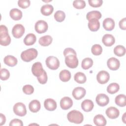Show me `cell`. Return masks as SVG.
<instances>
[{"mask_svg":"<svg viewBox=\"0 0 126 126\" xmlns=\"http://www.w3.org/2000/svg\"><path fill=\"white\" fill-rule=\"evenodd\" d=\"M67 118L70 122L76 124L82 123L84 120L82 113L75 110H73L69 112L67 115Z\"/></svg>","mask_w":126,"mask_h":126,"instance_id":"6da1fadb","label":"cell"},{"mask_svg":"<svg viewBox=\"0 0 126 126\" xmlns=\"http://www.w3.org/2000/svg\"><path fill=\"white\" fill-rule=\"evenodd\" d=\"M8 29L4 25L0 26V44L2 46H7L11 42V38L8 34Z\"/></svg>","mask_w":126,"mask_h":126,"instance_id":"7a4b0ae2","label":"cell"},{"mask_svg":"<svg viewBox=\"0 0 126 126\" xmlns=\"http://www.w3.org/2000/svg\"><path fill=\"white\" fill-rule=\"evenodd\" d=\"M38 52L34 48H30L23 51L21 54L22 60L26 62H29L34 60L37 56Z\"/></svg>","mask_w":126,"mask_h":126,"instance_id":"3957f363","label":"cell"},{"mask_svg":"<svg viewBox=\"0 0 126 126\" xmlns=\"http://www.w3.org/2000/svg\"><path fill=\"white\" fill-rule=\"evenodd\" d=\"M45 63L47 66L52 70L57 69L60 66L59 60L57 57L53 56L47 57Z\"/></svg>","mask_w":126,"mask_h":126,"instance_id":"277c9868","label":"cell"},{"mask_svg":"<svg viewBox=\"0 0 126 126\" xmlns=\"http://www.w3.org/2000/svg\"><path fill=\"white\" fill-rule=\"evenodd\" d=\"M14 113L17 116L23 117L27 114V109L25 105L22 102L16 103L13 106Z\"/></svg>","mask_w":126,"mask_h":126,"instance_id":"5b68a950","label":"cell"},{"mask_svg":"<svg viewBox=\"0 0 126 126\" xmlns=\"http://www.w3.org/2000/svg\"><path fill=\"white\" fill-rule=\"evenodd\" d=\"M65 63L68 67L75 68L77 67L78 65V60L76 56L69 55L65 57Z\"/></svg>","mask_w":126,"mask_h":126,"instance_id":"8992f818","label":"cell"},{"mask_svg":"<svg viewBox=\"0 0 126 126\" xmlns=\"http://www.w3.org/2000/svg\"><path fill=\"white\" fill-rule=\"evenodd\" d=\"M25 28L21 24H16L12 28V34L16 38L21 37L25 33Z\"/></svg>","mask_w":126,"mask_h":126,"instance_id":"52a82bcc","label":"cell"},{"mask_svg":"<svg viewBox=\"0 0 126 126\" xmlns=\"http://www.w3.org/2000/svg\"><path fill=\"white\" fill-rule=\"evenodd\" d=\"M110 79V75L108 72L105 70L100 71L96 75V80L100 84H104L108 82Z\"/></svg>","mask_w":126,"mask_h":126,"instance_id":"ba28073f","label":"cell"},{"mask_svg":"<svg viewBox=\"0 0 126 126\" xmlns=\"http://www.w3.org/2000/svg\"><path fill=\"white\" fill-rule=\"evenodd\" d=\"M34 29L38 33H44L48 30V24L45 21L38 20L35 24Z\"/></svg>","mask_w":126,"mask_h":126,"instance_id":"9c48e42d","label":"cell"},{"mask_svg":"<svg viewBox=\"0 0 126 126\" xmlns=\"http://www.w3.org/2000/svg\"><path fill=\"white\" fill-rule=\"evenodd\" d=\"M96 103L100 106H105L109 102V97L104 94H99L97 95L95 98Z\"/></svg>","mask_w":126,"mask_h":126,"instance_id":"30bf717a","label":"cell"},{"mask_svg":"<svg viewBox=\"0 0 126 126\" xmlns=\"http://www.w3.org/2000/svg\"><path fill=\"white\" fill-rule=\"evenodd\" d=\"M72 94L75 99L79 100L85 96L86 94V90L83 87H76L73 90Z\"/></svg>","mask_w":126,"mask_h":126,"instance_id":"8fae6325","label":"cell"},{"mask_svg":"<svg viewBox=\"0 0 126 126\" xmlns=\"http://www.w3.org/2000/svg\"><path fill=\"white\" fill-rule=\"evenodd\" d=\"M44 69L42 65L40 62H36L34 63L32 67V72L33 75L37 77L40 76L43 73Z\"/></svg>","mask_w":126,"mask_h":126,"instance_id":"7c38bea8","label":"cell"},{"mask_svg":"<svg viewBox=\"0 0 126 126\" xmlns=\"http://www.w3.org/2000/svg\"><path fill=\"white\" fill-rule=\"evenodd\" d=\"M107 65L110 70H116L119 68L120 63L118 59L114 57H112L107 60Z\"/></svg>","mask_w":126,"mask_h":126,"instance_id":"4fadbf2b","label":"cell"},{"mask_svg":"<svg viewBox=\"0 0 126 126\" xmlns=\"http://www.w3.org/2000/svg\"><path fill=\"white\" fill-rule=\"evenodd\" d=\"M73 105V101L69 97L64 96L60 101V106L63 110H67Z\"/></svg>","mask_w":126,"mask_h":126,"instance_id":"5bb4252c","label":"cell"},{"mask_svg":"<svg viewBox=\"0 0 126 126\" xmlns=\"http://www.w3.org/2000/svg\"><path fill=\"white\" fill-rule=\"evenodd\" d=\"M105 113L108 118L111 119H114L119 117L120 115V111L115 107H110L106 109Z\"/></svg>","mask_w":126,"mask_h":126,"instance_id":"9a60e30c","label":"cell"},{"mask_svg":"<svg viewBox=\"0 0 126 126\" xmlns=\"http://www.w3.org/2000/svg\"><path fill=\"white\" fill-rule=\"evenodd\" d=\"M102 42L103 44L107 47L112 46L115 42V37L110 34H105L102 38Z\"/></svg>","mask_w":126,"mask_h":126,"instance_id":"2e32d148","label":"cell"},{"mask_svg":"<svg viewBox=\"0 0 126 126\" xmlns=\"http://www.w3.org/2000/svg\"><path fill=\"white\" fill-rule=\"evenodd\" d=\"M44 106L46 110L52 111L57 108V105L56 101L53 99L47 98L44 101Z\"/></svg>","mask_w":126,"mask_h":126,"instance_id":"e0dca14e","label":"cell"},{"mask_svg":"<svg viewBox=\"0 0 126 126\" xmlns=\"http://www.w3.org/2000/svg\"><path fill=\"white\" fill-rule=\"evenodd\" d=\"M102 25L105 30L111 31L113 30L115 27V21L111 18H106L103 20Z\"/></svg>","mask_w":126,"mask_h":126,"instance_id":"ac0fdd59","label":"cell"},{"mask_svg":"<svg viewBox=\"0 0 126 126\" xmlns=\"http://www.w3.org/2000/svg\"><path fill=\"white\" fill-rule=\"evenodd\" d=\"M88 26L91 31L96 32L99 29L100 23L97 19H92L89 21Z\"/></svg>","mask_w":126,"mask_h":126,"instance_id":"d6986e66","label":"cell"},{"mask_svg":"<svg viewBox=\"0 0 126 126\" xmlns=\"http://www.w3.org/2000/svg\"><path fill=\"white\" fill-rule=\"evenodd\" d=\"M94 106V103L90 99H85L81 103V108L85 112L91 111Z\"/></svg>","mask_w":126,"mask_h":126,"instance_id":"ffe728a7","label":"cell"},{"mask_svg":"<svg viewBox=\"0 0 126 126\" xmlns=\"http://www.w3.org/2000/svg\"><path fill=\"white\" fill-rule=\"evenodd\" d=\"M30 110L33 112L36 113L39 111L41 108V104L40 102L36 99H34L31 101L29 105Z\"/></svg>","mask_w":126,"mask_h":126,"instance_id":"44dd1931","label":"cell"},{"mask_svg":"<svg viewBox=\"0 0 126 126\" xmlns=\"http://www.w3.org/2000/svg\"><path fill=\"white\" fill-rule=\"evenodd\" d=\"M4 63L9 66H14L17 63L18 61L17 58L11 55H7L4 58Z\"/></svg>","mask_w":126,"mask_h":126,"instance_id":"7402d4cb","label":"cell"},{"mask_svg":"<svg viewBox=\"0 0 126 126\" xmlns=\"http://www.w3.org/2000/svg\"><path fill=\"white\" fill-rule=\"evenodd\" d=\"M94 123L97 126H104L106 125V120L105 117L100 114L96 115L94 118Z\"/></svg>","mask_w":126,"mask_h":126,"instance_id":"603a6c76","label":"cell"},{"mask_svg":"<svg viewBox=\"0 0 126 126\" xmlns=\"http://www.w3.org/2000/svg\"><path fill=\"white\" fill-rule=\"evenodd\" d=\"M10 17L14 20L18 21L22 17V12L17 8H13L10 10L9 12Z\"/></svg>","mask_w":126,"mask_h":126,"instance_id":"cb8c5ba5","label":"cell"},{"mask_svg":"<svg viewBox=\"0 0 126 126\" xmlns=\"http://www.w3.org/2000/svg\"><path fill=\"white\" fill-rule=\"evenodd\" d=\"M36 40V37L33 33H30L26 35L24 39V43L27 46H30L34 44Z\"/></svg>","mask_w":126,"mask_h":126,"instance_id":"d4e9b609","label":"cell"},{"mask_svg":"<svg viewBox=\"0 0 126 126\" xmlns=\"http://www.w3.org/2000/svg\"><path fill=\"white\" fill-rule=\"evenodd\" d=\"M53 38L49 35H46L41 37L38 40L39 44L43 46H47L51 44Z\"/></svg>","mask_w":126,"mask_h":126,"instance_id":"484cf974","label":"cell"},{"mask_svg":"<svg viewBox=\"0 0 126 126\" xmlns=\"http://www.w3.org/2000/svg\"><path fill=\"white\" fill-rule=\"evenodd\" d=\"M54 10L53 6L49 4H46L42 6L40 9V11L42 14L44 16H49L51 14Z\"/></svg>","mask_w":126,"mask_h":126,"instance_id":"4316f807","label":"cell"},{"mask_svg":"<svg viewBox=\"0 0 126 126\" xmlns=\"http://www.w3.org/2000/svg\"><path fill=\"white\" fill-rule=\"evenodd\" d=\"M126 97L124 94H120L117 95L115 99V103L119 106L124 107L126 105Z\"/></svg>","mask_w":126,"mask_h":126,"instance_id":"83f0119b","label":"cell"},{"mask_svg":"<svg viewBox=\"0 0 126 126\" xmlns=\"http://www.w3.org/2000/svg\"><path fill=\"white\" fill-rule=\"evenodd\" d=\"M59 77L62 81L64 82H67L71 78V73L68 70L64 69L60 72Z\"/></svg>","mask_w":126,"mask_h":126,"instance_id":"f1b7e54d","label":"cell"},{"mask_svg":"<svg viewBox=\"0 0 126 126\" xmlns=\"http://www.w3.org/2000/svg\"><path fill=\"white\" fill-rule=\"evenodd\" d=\"M74 80L79 84H84L86 81V76L85 74L81 72H77L74 76Z\"/></svg>","mask_w":126,"mask_h":126,"instance_id":"f546056e","label":"cell"},{"mask_svg":"<svg viewBox=\"0 0 126 126\" xmlns=\"http://www.w3.org/2000/svg\"><path fill=\"white\" fill-rule=\"evenodd\" d=\"M101 17V13L97 10H93L89 12L86 15V18L88 21L92 19H99Z\"/></svg>","mask_w":126,"mask_h":126,"instance_id":"4dcf8cb0","label":"cell"},{"mask_svg":"<svg viewBox=\"0 0 126 126\" xmlns=\"http://www.w3.org/2000/svg\"><path fill=\"white\" fill-rule=\"evenodd\" d=\"M120 86L116 83H112L110 84L107 88V91L109 94H114L119 91Z\"/></svg>","mask_w":126,"mask_h":126,"instance_id":"1f68e13d","label":"cell"},{"mask_svg":"<svg viewBox=\"0 0 126 126\" xmlns=\"http://www.w3.org/2000/svg\"><path fill=\"white\" fill-rule=\"evenodd\" d=\"M93 65V61L90 58H86L84 59L81 63V66L84 69H88Z\"/></svg>","mask_w":126,"mask_h":126,"instance_id":"d6a6232c","label":"cell"},{"mask_svg":"<svg viewBox=\"0 0 126 126\" xmlns=\"http://www.w3.org/2000/svg\"><path fill=\"white\" fill-rule=\"evenodd\" d=\"M114 53L117 56L122 57L126 53V48L124 46L121 45H117L114 49Z\"/></svg>","mask_w":126,"mask_h":126,"instance_id":"836d02e7","label":"cell"},{"mask_svg":"<svg viewBox=\"0 0 126 126\" xmlns=\"http://www.w3.org/2000/svg\"><path fill=\"white\" fill-rule=\"evenodd\" d=\"M65 18V14L62 10H58L54 14V18L57 22H62L64 21Z\"/></svg>","mask_w":126,"mask_h":126,"instance_id":"e575fe53","label":"cell"},{"mask_svg":"<svg viewBox=\"0 0 126 126\" xmlns=\"http://www.w3.org/2000/svg\"><path fill=\"white\" fill-rule=\"evenodd\" d=\"M91 52L95 56L100 55L102 52V48L99 44H94L91 48Z\"/></svg>","mask_w":126,"mask_h":126,"instance_id":"d590c367","label":"cell"},{"mask_svg":"<svg viewBox=\"0 0 126 126\" xmlns=\"http://www.w3.org/2000/svg\"><path fill=\"white\" fill-rule=\"evenodd\" d=\"M73 6L76 9H83L86 6V2L82 0H75L73 2Z\"/></svg>","mask_w":126,"mask_h":126,"instance_id":"8d00e7d4","label":"cell"},{"mask_svg":"<svg viewBox=\"0 0 126 126\" xmlns=\"http://www.w3.org/2000/svg\"><path fill=\"white\" fill-rule=\"evenodd\" d=\"M0 77L1 80H6L10 77V72L6 68H1L0 69Z\"/></svg>","mask_w":126,"mask_h":126,"instance_id":"74e56055","label":"cell"},{"mask_svg":"<svg viewBox=\"0 0 126 126\" xmlns=\"http://www.w3.org/2000/svg\"><path fill=\"white\" fill-rule=\"evenodd\" d=\"M38 81L39 83L41 84H45L46 83L47 80H48V77L46 73V72L44 70L42 74L39 77H37Z\"/></svg>","mask_w":126,"mask_h":126,"instance_id":"f35d334b","label":"cell"},{"mask_svg":"<svg viewBox=\"0 0 126 126\" xmlns=\"http://www.w3.org/2000/svg\"><path fill=\"white\" fill-rule=\"evenodd\" d=\"M23 92L26 94H31L34 92L33 87L31 85H26L24 86L22 89Z\"/></svg>","mask_w":126,"mask_h":126,"instance_id":"ab89813d","label":"cell"},{"mask_svg":"<svg viewBox=\"0 0 126 126\" xmlns=\"http://www.w3.org/2000/svg\"><path fill=\"white\" fill-rule=\"evenodd\" d=\"M89 4L90 6L93 7H98L101 6L103 3L102 0H89Z\"/></svg>","mask_w":126,"mask_h":126,"instance_id":"60d3db41","label":"cell"},{"mask_svg":"<svg viewBox=\"0 0 126 126\" xmlns=\"http://www.w3.org/2000/svg\"><path fill=\"white\" fill-rule=\"evenodd\" d=\"M31 4V1L29 0H19L18 1V6L22 8H27Z\"/></svg>","mask_w":126,"mask_h":126,"instance_id":"b9f144b4","label":"cell"},{"mask_svg":"<svg viewBox=\"0 0 126 126\" xmlns=\"http://www.w3.org/2000/svg\"><path fill=\"white\" fill-rule=\"evenodd\" d=\"M69 55H74L76 56V53L75 51L71 48H65L63 51V55L65 57L66 56Z\"/></svg>","mask_w":126,"mask_h":126,"instance_id":"7bdbcfd3","label":"cell"},{"mask_svg":"<svg viewBox=\"0 0 126 126\" xmlns=\"http://www.w3.org/2000/svg\"><path fill=\"white\" fill-rule=\"evenodd\" d=\"M23 124L22 121L21 120L18 119H14L11 120L9 123L10 126H23Z\"/></svg>","mask_w":126,"mask_h":126,"instance_id":"ee69618b","label":"cell"},{"mask_svg":"<svg viewBox=\"0 0 126 126\" xmlns=\"http://www.w3.org/2000/svg\"><path fill=\"white\" fill-rule=\"evenodd\" d=\"M119 27L121 29L123 30H126V18L125 17L121 19L119 23Z\"/></svg>","mask_w":126,"mask_h":126,"instance_id":"f6af8a7d","label":"cell"},{"mask_svg":"<svg viewBox=\"0 0 126 126\" xmlns=\"http://www.w3.org/2000/svg\"><path fill=\"white\" fill-rule=\"evenodd\" d=\"M0 126H2L5 124L6 122V118L5 116L2 114V113L0 114Z\"/></svg>","mask_w":126,"mask_h":126,"instance_id":"bcb514c9","label":"cell"},{"mask_svg":"<svg viewBox=\"0 0 126 126\" xmlns=\"http://www.w3.org/2000/svg\"><path fill=\"white\" fill-rule=\"evenodd\" d=\"M126 113H125L124 114V115H123V117H122V121H123V122L125 123V124H126Z\"/></svg>","mask_w":126,"mask_h":126,"instance_id":"7dc6e473","label":"cell"}]
</instances>
